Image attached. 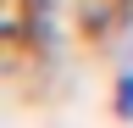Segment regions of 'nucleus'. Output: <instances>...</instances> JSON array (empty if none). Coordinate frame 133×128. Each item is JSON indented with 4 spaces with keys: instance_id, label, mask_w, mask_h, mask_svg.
I'll use <instances>...</instances> for the list:
<instances>
[{
    "instance_id": "obj_1",
    "label": "nucleus",
    "mask_w": 133,
    "mask_h": 128,
    "mask_svg": "<svg viewBox=\"0 0 133 128\" xmlns=\"http://www.w3.org/2000/svg\"><path fill=\"white\" fill-rule=\"evenodd\" d=\"M116 117H133V72L116 78Z\"/></svg>"
}]
</instances>
